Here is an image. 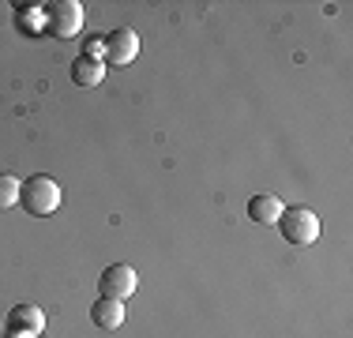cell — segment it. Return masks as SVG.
<instances>
[{"label": "cell", "instance_id": "cell-10", "mask_svg": "<svg viewBox=\"0 0 353 338\" xmlns=\"http://www.w3.org/2000/svg\"><path fill=\"white\" fill-rule=\"evenodd\" d=\"M19 188H23V181H15L12 173H0V210L19 203Z\"/></svg>", "mask_w": 353, "mask_h": 338}, {"label": "cell", "instance_id": "cell-7", "mask_svg": "<svg viewBox=\"0 0 353 338\" xmlns=\"http://www.w3.org/2000/svg\"><path fill=\"white\" fill-rule=\"evenodd\" d=\"M90 319H94V327H102V331H117V327L124 324V301L98 297L90 304Z\"/></svg>", "mask_w": 353, "mask_h": 338}, {"label": "cell", "instance_id": "cell-5", "mask_svg": "<svg viewBox=\"0 0 353 338\" xmlns=\"http://www.w3.org/2000/svg\"><path fill=\"white\" fill-rule=\"evenodd\" d=\"M98 286H102V297L124 301V297H132V293H136L139 278H136V270H132L128 264H113V267H105V270H102Z\"/></svg>", "mask_w": 353, "mask_h": 338}, {"label": "cell", "instance_id": "cell-8", "mask_svg": "<svg viewBox=\"0 0 353 338\" xmlns=\"http://www.w3.org/2000/svg\"><path fill=\"white\" fill-rule=\"evenodd\" d=\"M248 218L259 226H274L282 218V203L279 196H252L248 199Z\"/></svg>", "mask_w": 353, "mask_h": 338}, {"label": "cell", "instance_id": "cell-1", "mask_svg": "<svg viewBox=\"0 0 353 338\" xmlns=\"http://www.w3.org/2000/svg\"><path fill=\"white\" fill-rule=\"evenodd\" d=\"M19 203L27 207L30 218H49L57 207H61V184H57L53 177L38 173V177H30V181H23Z\"/></svg>", "mask_w": 353, "mask_h": 338}, {"label": "cell", "instance_id": "cell-4", "mask_svg": "<svg viewBox=\"0 0 353 338\" xmlns=\"http://www.w3.org/2000/svg\"><path fill=\"white\" fill-rule=\"evenodd\" d=\"M46 331V316L38 304H15L4 319V338H38Z\"/></svg>", "mask_w": 353, "mask_h": 338}, {"label": "cell", "instance_id": "cell-6", "mask_svg": "<svg viewBox=\"0 0 353 338\" xmlns=\"http://www.w3.org/2000/svg\"><path fill=\"white\" fill-rule=\"evenodd\" d=\"M102 46H105V64H113V68H124L139 57V38H136V30H128V27L113 30Z\"/></svg>", "mask_w": 353, "mask_h": 338}, {"label": "cell", "instance_id": "cell-9", "mask_svg": "<svg viewBox=\"0 0 353 338\" xmlns=\"http://www.w3.org/2000/svg\"><path fill=\"white\" fill-rule=\"evenodd\" d=\"M105 79V64L102 61H90V57H79V61L72 64V83L75 87H98V83Z\"/></svg>", "mask_w": 353, "mask_h": 338}, {"label": "cell", "instance_id": "cell-3", "mask_svg": "<svg viewBox=\"0 0 353 338\" xmlns=\"http://www.w3.org/2000/svg\"><path fill=\"white\" fill-rule=\"evenodd\" d=\"M83 27V4L79 0H61V4H46V30L53 38H75Z\"/></svg>", "mask_w": 353, "mask_h": 338}, {"label": "cell", "instance_id": "cell-2", "mask_svg": "<svg viewBox=\"0 0 353 338\" xmlns=\"http://www.w3.org/2000/svg\"><path fill=\"white\" fill-rule=\"evenodd\" d=\"M274 226L282 230L285 244H293V248H308V244L319 241V218L308 207H282V218Z\"/></svg>", "mask_w": 353, "mask_h": 338}]
</instances>
